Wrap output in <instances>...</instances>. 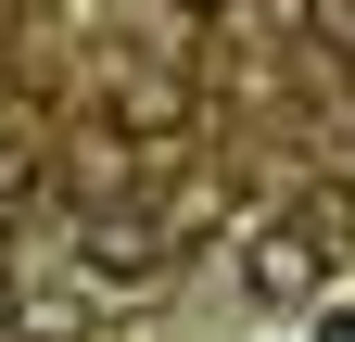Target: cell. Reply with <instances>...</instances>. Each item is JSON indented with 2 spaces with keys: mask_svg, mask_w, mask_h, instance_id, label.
<instances>
[{
  "mask_svg": "<svg viewBox=\"0 0 355 342\" xmlns=\"http://www.w3.org/2000/svg\"><path fill=\"white\" fill-rule=\"evenodd\" d=\"M76 267H89V291H165L178 279V228L153 203H89L76 216Z\"/></svg>",
  "mask_w": 355,
  "mask_h": 342,
  "instance_id": "obj_1",
  "label": "cell"
},
{
  "mask_svg": "<svg viewBox=\"0 0 355 342\" xmlns=\"http://www.w3.org/2000/svg\"><path fill=\"white\" fill-rule=\"evenodd\" d=\"M102 114H114V140H140V152H178L203 102H191V76H165V64H114Z\"/></svg>",
  "mask_w": 355,
  "mask_h": 342,
  "instance_id": "obj_2",
  "label": "cell"
},
{
  "mask_svg": "<svg viewBox=\"0 0 355 342\" xmlns=\"http://www.w3.org/2000/svg\"><path fill=\"white\" fill-rule=\"evenodd\" d=\"M241 279H254V305H318L343 267H330V253L304 241L292 216H266V228H254V253H241Z\"/></svg>",
  "mask_w": 355,
  "mask_h": 342,
  "instance_id": "obj_3",
  "label": "cell"
},
{
  "mask_svg": "<svg viewBox=\"0 0 355 342\" xmlns=\"http://www.w3.org/2000/svg\"><path fill=\"white\" fill-rule=\"evenodd\" d=\"M279 216H292L304 241H318V253H330V267H355V190H343V178H318V190H292V203H279Z\"/></svg>",
  "mask_w": 355,
  "mask_h": 342,
  "instance_id": "obj_4",
  "label": "cell"
},
{
  "mask_svg": "<svg viewBox=\"0 0 355 342\" xmlns=\"http://www.w3.org/2000/svg\"><path fill=\"white\" fill-rule=\"evenodd\" d=\"M38 178H51V140H26V127L0 114V216H26V203H38Z\"/></svg>",
  "mask_w": 355,
  "mask_h": 342,
  "instance_id": "obj_5",
  "label": "cell"
},
{
  "mask_svg": "<svg viewBox=\"0 0 355 342\" xmlns=\"http://www.w3.org/2000/svg\"><path fill=\"white\" fill-rule=\"evenodd\" d=\"M304 38H318L330 64H355V0H304Z\"/></svg>",
  "mask_w": 355,
  "mask_h": 342,
  "instance_id": "obj_6",
  "label": "cell"
},
{
  "mask_svg": "<svg viewBox=\"0 0 355 342\" xmlns=\"http://www.w3.org/2000/svg\"><path fill=\"white\" fill-rule=\"evenodd\" d=\"M0 330H26V291H13V279H0Z\"/></svg>",
  "mask_w": 355,
  "mask_h": 342,
  "instance_id": "obj_7",
  "label": "cell"
},
{
  "mask_svg": "<svg viewBox=\"0 0 355 342\" xmlns=\"http://www.w3.org/2000/svg\"><path fill=\"white\" fill-rule=\"evenodd\" d=\"M13 26H26V0H0V51H13Z\"/></svg>",
  "mask_w": 355,
  "mask_h": 342,
  "instance_id": "obj_8",
  "label": "cell"
},
{
  "mask_svg": "<svg viewBox=\"0 0 355 342\" xmlns=\"http://www.w3.org/2000/svg\"><path fill=\"white\" fill-rule=\"evenodd\" d=\"M178 13H203V26H216V13H229V0H178Z\"/></svg>",
  "mask_w": 355,
  "mask_h": 342,
  "instance_id": "obj_9",
  "label": "cell"
},
{
  "mask_svg": "<svg viewBox=\"0 0 355 342\" xmlns=\"http://www.w3.org/2000/svg\"><path fill=\"white\" fill-rule=\"evenodd\" d=\"M0 114H13V51H0Z\"/></svg>",
  "mask_w": 355,
  "mask_h": 342,
  "instance_id": "obj_10",
  "label": "cell"
}]
</instances>
